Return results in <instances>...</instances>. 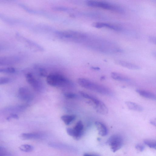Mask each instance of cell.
Listing matches in <instances>:
<instances>
[{
  "mask_svg": "<svg viewBox=\"0 0 156 156\" xmlns=\"http://www.w3.org/2000/svg\"><path fill=\"white\" fill-rule=\"evenodd\" d=\"M78 83L82 87L103 94L110 95L112 94V91L108 88L84 78H79Z\"/></svg>",
  "mask_w": 156,
  "mask_h": 156,
  "instance_id": "1",
  "label": "cell"
},
{
  "mask_svg": "<svg viewBox=\"0 0 156 156\" xmlns=\"http://www.w3.org/2000/svg\"><path fill=\"white\" fill-rule=\"evenodd\" d=\"M46 82L50 85L53 87H65L70 84L69 80L62 75L58 74H51L47 77Z\"/></svg>",
  "mask_w": 156,
  "mask_h": 156,
  "instance_id": "2",
  "label": "cell"
},
{
  "mask_svg": "<svg viewBox=\"0 0 156 156\" xmlns=\"http://www.w3.org/2000/svg\"><path fill=\"white\" fill-rule=\"evenodd\" d=\"M87 4L90 6L100 8L119 12L122 13L124 11V9L120 6L105 2L88 1L87 2Z\"/></svg>",
  "mask_w": 156,
  "mask_h": 156,
  "instance_id": "3",
  "label": "cell"
},
{
  "mask_svg": "<svg viewBox=\"0 0 156 156\" xmlns=\"http://www.w3.org/2000/svg\"><path fill=\"white\" fill-rule=\"evenodd\" d=\"M56 34L62 38L77 40H82L87 37L86 36L82 33L72 30L58 31L57 32Z\"/></svg>",
  "mask_w": 156,
  "mask_h": 156,
  "instance_id": "4",
  "label": "cell"
},
{
  "mask_svg": "<svg viewBox=\"0 0 156 156\" xmlns=\"http://www.w3.org/2000/svg\"><path fill=\"white\" fill-rule=\"evenodd\" d=\"M107 143L110 146L112 151L115 152L121 147L123 144V140L120 135H114L109 138L107 141Z\"/></svg>",
  "mask_w": 156,
  "mask_h": 156,
  "instance_id": "5",
  "label": "cell"
},
{
  "mask_svg": "<svg viewBox=\"0 0 156 156\" xmlns=\"http://www.w3.org/2000/svg\"><path fill=\"white\" fill-rule=\"evenodd\" d=\"M83 125L81 121L76 123L73 128H67L66 132L68 134L74 139L78 140L81 137L83 133Z\"/></svg>",
  "mask_w": 156,
  "mask_h": 156,
  "instance_id": "6",
  "label": "cell"
},
{
  "mask_svg": "<svg viewBox=\"0 0 156 156\" xmlns=\"http://www.w3.org/2000/svg\"><path fill=\"white\" fill-rule=\"evenodd\" d=\"M18 96L20 99L27 102L31 101L33 95L29 89L25 87L20 88L18 90Z\"/></svg>",
  "mask_w": 156,
  "mask_h": 156,
  "instance_id": "7",
  "label": "cell"
},
{
  "mask_svg": "<svg viewBox=\"0 0 156 156\" xmlns=\"http://www.w3.org/2000/svg\"><path fill=\"white\" fill-rule=\"evenodd\" d=\"M20 59L16 56H4L0 57V66L13 65L19 62Z\"/></svg>",
  "mask_w": 156,
  "mask_h": 156,
  "instance_id": "8",
  "label": "cell"
},
{
  "mask_svg": "<svg viewBox=\"0 0 156 156\" xmlns=\"http://www.w3.org/2000/svg\"><path fill=\"white\" fill-rule=\"evenodd\" d=\"M27 106L26 105H22L9 106L3 109L0 111V112L2 113L20 112L23 111Z\"/></svg>",
  "mask_w": 156,
  "mask_h": 156,
  "instance_id": "9",
  "label": "cell"
},
{
  "mask_svg": "<svg viewBox=\"0 0 156 156\" xmlns=\"http://www.w3.org/2000/svg\"><path fill=\"white\" fill-rule=\"evenodd\" d=\"M92 25L93 27L98 28L106 27L116 31H120L122 30L120 27L108 23L96 22L93 23Z\"/></svg>",
  "mask_w": 156,
  "mask_h": 156,
  "instance_id": "10",
  "label": "cell"
},
{
  "mask_svg": "<svg viewBox=\"0 0 156 156\" xmlns=\"http://www.w3.org/2000/svg\"><path fill=\"white\" fill-rule=\"evenodd\" d=\"M26 78L27 82L35 90L39 89V83L38 81L34 76L32 73H28L26 74Z\"/></svg>",
  "mask_w": 156,
  "mask_h": 156,
  "instance_id": "11",
  "label": "cell"
},
{
  "mask_svg": "<svg viewBox=\"0 0 156 156\" xmlns=\"http://www.w3.org/2000/svg\"><path fill=\"white\" fill-rule=\"evenodd\" d=\"M48 144L49 146L53 148L67 151H74L76 149L73 147L66 144L55 142H49Z\"/></svg>",
  "mask_w": 156,
  "mask_h": 156,
  "instance_id": "12",
  "label": "cell"
},
{
  "mask_svg": "<svg viewBox=\"0 0 156 156\" xmlns=\"http://www.w3.org/2000/svg\"><path fill=\"white\" fill-rule=\"evenodd\" d=\"M136 91L142 97L153 100H156V95L152 92L139 89H136Z\"/></svg>",
  "mask_w": 156,
  "mask_h": 156,
  "instance_id": "13",
  "label": "cell"
},
{
  "mask_svg": "<svg viewBox=\"0 0 156 156\" xmlns=\"http://www.w3.org/2000/svg\"><path fill=\"white\" fill-rule=\"evenodd\" d=\"M43 136L42 134L38 133H24L20 135V137L24 140L39 139Z\"/></svg>",
  "mask_w": 156,
  "mask_h": 156,
  "instance_id": "14",
  "label": "cell"
},
{
  "mask_svg": "<svg viewBox=\"0 0 156 156\" xmlns=\"http://www.w3.org/2000/svg\"><path fill=\"white\" fill-rule=\"evenodd\" d=\"M95 125L100 135L105 136L107 134V129L104 124L99 121H96Z\"/></svg>",
  "mask_w": 156,
  "mask_h": 156,
  "instance_id": "15",
  "label": "cell"
},
{
  "mask_svg": "<svg viewBox=\"0 0 156 156\" xmlns=\"http://www.w3.org/2000/svg\"><path fill=\"white\" fill-rule=\"evenodd\" d=\"M116 63L119 65L129 69L137 70L140 68L138 65L124 61L119 60L117 61Z\"/></svg>",
  "mask_w": 156,
  "mask_h": 156,
  "instance_id": "16",
  "label": "cell"
},
{
  "mask_svg": "<svg viewBox=\"0 0 156 156\" xmlns=\"http://www.w3.org/2000/svg\"><path fill=\"white\" fill-rule=\"evenodd\" d=\"M111 76L113 79L119 81L128 82L130 80V79L127 76L116 72L112 73Z\"/></svg>",
  "mask_w": 156,
  "mask_h": 156,
  "instance_id": "17",
  "label": "cell"
},
{
  "mask_svg": "<svg viewBox=\"0 0 156 156\" xmlns=\"http://www.w3.org/2000/svg\"><path fill=\"white\" fill-rule=\"evenodd\" d=\"M125 104L128 108L131 110L138 112H141L143 110V108L141 105L135 102L126 101Z\"/></svg>",
  "mask_w": 156,
  "mask_h": 156,
  "instance_id": "18",
  "label": "cell"
},
{
  "mask_svg": "<svg viewBox=\"0 0 156 156\" xmlns=\"http://www.w3.org/2000/svg\"><path fill=\"white\" fill-rule=\"evenodd\" d=\"M76 116L74 115H66L62 116L61 119L66 125L70 124L74 120Z\"/></svg>",
  "mask_w": 156,
  "mask_h": 156,
  "instance_id": "19",
  "label": "cell"
},
{
  "mask_svg": "<svg viewBox=\"0 0 156 156\" xmlns=\"http://www.w3.org/2000/svg\"><path fill=\"white\" fill-rule=\"evenodd\" d=\"M20 149L23 151L25 152H30L33 151L34 147L31 145L28 144H23L19 147Z\"/></svg>",
  "mask_w": 156,
  "mask_h": 156,
  "instance_id": "20",
  "label": "cell"
},
{
  "mask_svg": "<svg viewBox=\"0 0 156 156\" xmlns=\"http://www.w3.org/2000/svg\"><path fill=\"white\" fill-rule=\"evenodd\" d=\"M144 143L146 145L151 148L156 149V143L154 140H146L144 141Z\"/></svg>",
  "mask_w": 156,
  "mask_h": 156,
  "instance_id": "21",
  "label": "cell"
},
{
  "mask_svg": "<svg viewBox=\"0 0 156 156\" xmlns=\"http://www.w3.org/2000/svg\"><path fill=\"white\" fill-rule=\"evenodd\" d=\"M15 69L12 67L0 68V73H12L15 72Z\"/></svg>",
  "mask_w": 156,
  "mask_h": 156,
  "instance_id": "22",
  "label": "cell"
},
{
  "mask_svg": "<svg viewBox=\"0 0 156 156\" xmlns=\"http://www.w3.org/2000/svg\"><path fill=\"white\" fill-rule=\"evenodd\" d=\"M10 81V79L8 77L0 76V85L9 83Z\"/></svg>",
  "mask_w": 156,
  "mask_h": 156,
  "instance_id": "23",
  "label": "cell"
},
{
  "mask_svg": "<svg viewBox=\"0 0 156 156\" xmlns=\"http://www.w3.org/2000/svg\"><path fill=\"white\" fill-rule=\"evenodd\" d=\"M64 96L67 98L73 99L76 98L77 95L75 94L71 93H66L64 94Z\"/></svg>",
  "mask_w": 156,
  "mask_h": 156,
  "instance_id": "24",
  "label": "cell"
},
{
  "mask_svg": "<svg viewBox=\"0 0 156 156\" xmlns=\"http://www.w3.org/2000/svg\"><path fill=\"white\" fill-rule=\"evenodd\" d=\"M135 148L138 151H142L144 150L145 147L143 145L138 144L136 145Z\"/></svg>",
  "mask_w": 156,
  "mask_h": 156,
  "instance_id": "25",
  "label": "cell"
},
{
  "mask_svg": "<svg viewBox=\"0 0 156 156\" xmlns=\"http://www.w3.org/2000/svg\"><path fill=\"white\" fill-rule=\"evenodd\" d=\"M11 118H13L16 119H18L19 118V117L18 115L16 114L11 113L10 114L9 116L7 118V119L9 120Z\"/></svg>",
  "mask_w": 156,
  "mask_h": 156,
  "instance_id": "26",
  "label": "cell"
},
{
  "mask_svg": "<svg viewBox=\"0 0 156 156\" xmlns=\"http://www.w3.org/2000/svg\"><path fill=\"white\" fill-rule=\"evenodd\" d=\"M149 41L152 43L154 44H156V38L154 36H149Z\"/></svg>",
  "mask_w": 156,
  "mask_h": 156,
  "instance_id": "27",
  "label": "cell"
},
{
  "mask_svg": "<svg viewBox=\"0 0 156 156\" xmlns=\"http://www.w3.org/2000/svg\"><path fill=\"white\" fill-rule=\"evenodd\" d=\"M54 9L59 11H65L67 10V9L65 7H54Z\"/></svg>",
  "mask_w": 156,
  "mask_h": 156,
  "instance_id": "28",
  "label": "cell"
},
{
  "mask_svg": "<svg viewBox=\"0 0 156 156\" xmlns=\"http://www.w3.org/2000/svg\"><path fill=\"white\" fill-rule=\"evenodd\" d=\"M0 156H9V154L4 151H0Z\"/></svg>",
  "mask_w": 156,
  "mask_h": 156,
  "instance_id": "29",
  "label": "cell"
},
{
  "mask_svg": "<svg viewBox=\"0 0 156 156\" xmlns=\"http://www.w3.org/2000/svg\"><path fill=\"white\" fill-rule=\"evenodd\" d=\"M83 156H100L99 155L95 154H92L88 153L84 154Z\"/></svg>",
  "mask_w": 156,
  "mask_h": 156,
  "instance_id": "30",
  "label": "cell"
},
{
  "mask_svg": "<svg viewBox=\"0 0 156 156\" xmlns=\"http://www.w3.org/2000/svg\"><path fill=\"white\" fill-rule=\"evenodd\" d=\"M150 123L151 124H152L153 125L155 126L156 125V122H155V120H151L150 121Z\"/></svg>",
  "mask_w": 156,
  "mask_h": 156,
  "instance_id": "31",
  "label": "cell"
},
{
  "mask_svg": "<svg viewBox=\"0 0 156 156\" xmlns=\"http://www.w3.org/2000/svg\"><path fill=\"white\" fill-rule=\"evenodd\" d=\"M92 68L95 70H98L100 69V68H99L98 67H92Z\"/></svg>",
  "mask_w": 156,
  "mask_h": 156,
  "instance_id": "32",
  "label": "cell"
},
{
  "mask_svg": "<svg viewBox=\"0 0 156 156\" xmlns=\"http://www.w3.org/2000/svg\"><path fill=\"white\" fill-rule=\"evenodd\" d=\"M4 149L3 147H0V151H4Z\"/></svg>",
  "mask_w": 156,
  "mask_h": 156,
  "instance_id": "33",
  "label": "cell"
},
{
  "mask_svg": "<svg viewBox=\"0 0 156 156\" xmlns=\"http://www.w3.org/2000/svg\"><path fill=\"white\" fill-rule=\"evenodd\" d=\"M105 79V77L104 76L101 77V79H102V80L104 79Z\"/></svg>",
  "mask_w": 156,
  "mask_h": 156,
  "instance_id": "34",
  "label": "cell"
}]
</instances>
